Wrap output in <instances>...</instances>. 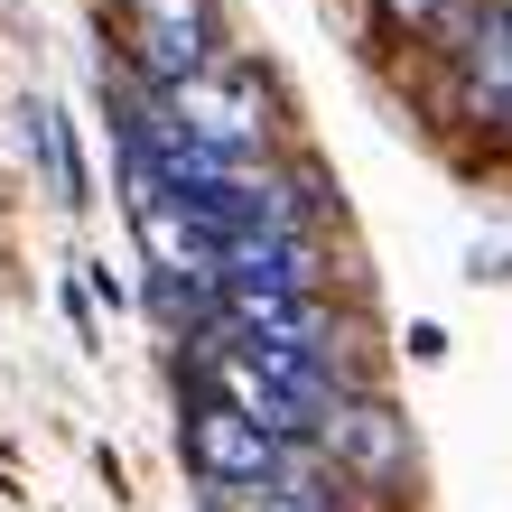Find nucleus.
Masks as SVG:
<instances>
[{"instance_id": "7ed1b4c3", "label": "nucleus", "mask_w": 512, "mask_h": 512, "mask_svg": "<svg viewBox=\"0 0 512 512\" xmlns=\"http://www.w3.org/2000/svg\"><path fill=\"white\" fill-rule=\"evenodd\" d=\"M112 28H122V56L140 84H187L196 66L224 56V19L215 0H103Z\"/></svg>"}, {"instance_id": "423d86ee", "label": "nucleus", "mask_w": 512, "mask_h": 512, "mask_svg": "<svg viewBox=\"0 0 512 512\" xmlns=\"http://www.w3.org/2000/svg\"><path fill=\"white\" fill-rule=\"evenodd\" d=\"M215 512H336V503H326V485H317V475L308 466H280V475H270V485H243V494H215Z\"/></svg>"}, {"instance_id": "0eeeda50", "label": "nucleus", "mask_w": 512, "mask_h": 512, "mask_svg": "<svg viewBox=\"0 0 512 512\" xmlns=\"http://www.w3.org/2000/svg\"><path fill=\"white\" fill-rule=\"evenodd\" d=\"M382 19L391 28H419V19H438V0H382Z\"/></svg>"}, {"instance_id": "20e7f679", "label": "nucleus", "mask_w": 512, "mask_h": 512, "mask_svg": "<svg viewBox=\"0 0 512 512\" xmlns=\"http://www.w3.org/2000/svg\"><path fill=\"white\" fill-rule=\"evenodd\" d=\"M317 447L336 457V475H354V485H373V494H391L410 475V438H401V419H391L382 401H336Z\"/></svg>"}, {"instance_id": "39448f33", "label": "nucleus", "mask_w": 512, "mask_h": 512, "mask_svg": "<svg viewBox=\"0 0 512 512\" xmlns=\"http://www.w3.org/2000/svg\"><path fill=\"white\" fill-rule=\"evenodd\" d=\"M19 140H28V159L47 168V187H56V205H84V168H75V140H66V112L28 94V103H19Z\"/></svg>"}, {"instance_id": "f03ea898", "label": "nucleus", "mask_w": 512, "mask_h": 512, "mask_svg": "<svg viewBox=\"0 0 512 512\" xmlns=\"http://www.w3.org/2000/svg\"><path fill=\"white\" fill-rule=\"evenodd\" d=\"M177 457L205 475V494H243V485H270V475L298 457V438H280L252 410H233L224 391H205L187 410V429H177Z\"/></svg>"}, {"instance_id": "f257e3e1", "label": "nucleus", "mask_w": 512, "mask_h": 512, "mask_svg": "<svg viewBox=\"0 0 512 512\" xmlns=\"http://www.w3.org/2000/svg\"><path fill=\"white\" fill-rule=\"evenodd\" d=\"M159 112H168L177 140L215 149V159H243V168L270 159V84L243 56H215V66H196L187 84H159Z\"/></svg>"}]
</instances>
